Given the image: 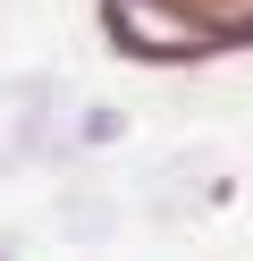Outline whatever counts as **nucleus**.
<instances>
[{"label": "nucleus", "instance_id": "nucleus-3", "mask_svg": "<svg viewBox=\"0 0 253 261\" xmlns=\"http://www.w3.org/2000/svg\"><path fill=\"white\" fill-rule=\"evenodd\" d=\"M110 227H118V202H110V194H67V202H59V236L101 244Z\"/></svg>", "mask_w": 253, "mask_h": 261}, {"label": "nucleus", "instance_id": "nucleus-5", "mask_svg": "<svg viewBox=\"0 0 253 261\" xmlns=\"http://www.w3.org/2000/svg\"><path fill=\"white\" fill-rule=\"evenodd\" d=\"M177 9H194L211 34H236V9H228V0H177Z\"/></svg>", "mask_w": 253, "mask_h": 261}, {"label": "nucleus", "instance_id": "nucleus-2", "mask_svg": "<svg viewBox=\"0 0 253 261\" xmlns=\"http://www.w3.org/2000/svg\"><path fill=\"white\" fill-rule=\"evenodd\" d=\"M211 202H219V177L194 169V160L152 169V186H144V211H152V219H194V211H211Z\"/></svg>", "mask_w": 253, "mask_h": 261}, {"label": "nucleus", "instance_id": "nucleus-1", "mask_svg": "<svg viewBox=\"0 0 253 261\" xmlns=\"http://www.w3.org/2000/svg\"><path fill=\"white\" fill-rule=\"evenodd\" d=\"M110 25H118V42L144 51V59H186V51L211 42L202 17H177V0H110Z\"/></svg>", "mask_w": 253, "mask_h": 261}, {"label": "nucleus", "instance_id": "nucleus-4", "mask_svg": "<svg viewBox=\"0 0 253 261\" xmlns=\"http://www.w3.org/2000/svg\"><path fill=\"white\" fill-rule=\"evenodd\" d=\"M118 135H127V118H118L110 101H93V110L76 118V143H93V152H101V143H118Z\"/></svg>", "mask_w": 253, "mask_h": 261}]
</instances>
